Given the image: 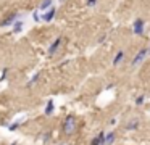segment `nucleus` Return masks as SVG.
<instances>
[{"mask_svg":"<svg viewBox=\"0 0 150 145\" xmlns=\"http://www.w3.org/2000/svg\"><path fill=\"white\" fill-rule=\"evenodd\" d=\"M11 145H15V144H11Z\"/></svg>","mask_w":150,"mask_h":145,"instance_id":"aec40b11","label":"nucleus"},{"mask_svg":"<svg viewBox=\"0 0 150 145\" xmlns=\"http://www.w3.org/2000/svg\"><path fill=\"white\" fill-rule=\"evenodd\" d=\"M23 29V21H15L13 24V32H20Z\"/></svg>","mask_w":150,"mask_h":145,"instance_id":"ddd939ff","label":"nucleus"},{"mask_svg":"<svg viewBox=\"0 0 150 145\" xmlns=\"http://www.w3.org/2000/svg\"><path fill=\"white\" fill-rule=\"evenodd\" d=\"M91 145H105V132H100L97 137L92 139Z\"/></svg>","mask_w":150,"mask_h":145,"instance_id":"20e7f679","label":"nucleus"},{"mask_svg":"<svg viewBox=\"0 0 150 145\" xmlns=\"http://www.w3.org/2000/svg\"><path fill=\"white\" fill-rule=\"evenodd\" d=\"M18 127H20V121H15L13 124H10V126H8V131H16Z\"/></svg>","mask_w":150,"mask_h":145,"instance_id":"4468645a","label":"nucleus"},{"mask_svg":"<svg viewBox=\"0 0 150 145\" xmlns=\"http://www.w3.org/2000/svg\"><path fill=\"white\" fill-rule=\"evenodd\" d=\"M52 0H42V3L39 5V11H45L47 8H52Z\"/></svg>","mask_w":150,"mask_h":145,"instance_id":"9d476101","label":"nucleus"},{"mask_svg":"<svg viewBox=\"0 0 150 145\" xmlns=\"http://www.w3.org/2000/svg\"><path fill=\"white\" fill-rule=\"evenodd\" d=\"M60 44H62V37H57L55 40L52 42V45H50V47H49V53H50V55H53V53H55V52L58 50Z\"/></svg>","mask_w":150,"mask_h":145,"instance_id":"39448f33","label":"nucleus"},{"mask_svg":"<svg viewBox=\"0 0 150 145\" xmlns=\"http://www.w3.org/2000/svg\"><path fill=\"white\" fill-rule=\"evenodd\" d=\"M144 26H145V21H144V19H136V21H134V24H132L134 34L142 35L144 34Z\"/></svg>","mask_w":150,"mask_h":145,"instance_id":"f03ea898","label":"nucleus"},{"mask_svg":"<svg viewBox=\"0 0 150 145\" xmlns=\"http://www.w3.org/2000/svg\"><path fill=\"white\" fill-rule=\"evenodd\" d=\"M39 76H40V74H39V73H37V74H34V77H33V79H31V81H29V82H28V86H29V87H31V86H33V84H34V82H36V81H37V79H39Z\"/></svg>","mask_w":150,"mask_h":145,"instance_id":"dca6fc26","label":"nucleus"},{"mask_svg":"<svg viewBox=\"0 0 150 145\" xmlns=\"http://www.w3.org/2000/svg\"><path fill=\"white\" fill-rule=\"evenodd\" d=\"M149 53H150V48H149Z\"/></svg>","mask_w":150,"mask_h":145,"instance_id":"6ab92c4d","label":"nucleus"},{"mask_svg":"<svg viewBox=\"0 0 150 145\" xmlns=\"http://www.w3.org/2000/svg\"><path fill=\"white\" fill-rule=\"evenodd\" d=\"M53 113V100H49L47 102V106H45V115L50 116Z\"/></svg>","mask_w":150,"mask_h":145,"instance_id":"f8f14e48","label":"nucleus"},{"mask_svg":"<svg viewBox=\"0 0 150 145\" xmlns=\"http://www.w3.org/2000/svg\"><path fill=\"white\" fill-rule=\"evenodd\" d=\"M95 3H97V0H87V2H86V5L91 6V8H92V6L95 5Z\"/></svg>","mask_w":150,"mask_h":145,"instance_id":"a211bd4d","label":"nucleus"},{"mask_svg":"<svg viewBox=\"0 0 150 145\" xmlns=\"http://www.w3.org/2000/svg\"><path fill=\"white\" fill-rule=\"evenodd\" d=\"M123 58H124V52L120 50V52L116 53V57H115V60H113V64H120L121 61H123Z\"/></svg>","mask_w":150,"mask_h":145,"instance_id":"9b49d317","label":"nucleus"},{"mask_svg":"<svg viewBox=\"0 0 150 145\" xmlns=\"http://www.w3.org/2000/svg\"><path fill=\"white\" fill-rule=\"evenodd\" d=\"M55 11H57L55 8H49V11H45V13L42 15V21H45V23L52 21L53 16H55Z\"/></svg>","mask_w":150,"mask_h":145,"instance_id":"423d86ee","label":"nucleus"},{"mask_svg":"<svg viewBox=\"0 0 150 145\" xmlns=\"http://www.w3.org/2000/svg\"><path fill=\"white\" fill-rule=\"evenodd\" d=\"M16 18H18V15L15 13V15H11L10 18H7L5 21L0 23V26H11V24H15V19H16Z\"/></svg>","mask_w":150,"mask_h":145,"instance_id":"6e6552de","label":"nucleus"},{"mask_svg":"<svg viewBox=\"0 0 150 145\" xmlns=\"http://www.w3.org/2000/svg\"><path fill=\"white\" fill-rule=\"evenodd\" d=\"M76 131V119L73 116H66L65 122H63V132L68 135H71Z\"/></svg>","mask_w":150,"mask_h":145,"instance_id":"f257e3e1","label":"nucleus"},{"mask_svg":"<svg viewBox=\"0 0 150 145\" xmlns=\"http://www.w3.org/2000/svg\"><path fill=\"white\" fill-rule=\"evenodd\" d=\"M33 18H34V21H39V19H42V16L39 15V10H37V11H34V13H33Z\"/></svg>","mask_w":150,"mask_h":145,"instance_id":"f3484780","label":"nucleus"},{"mask_svg":"<svg viewBox=\"0 0 150 145\" xmlns=\"http://www.w3.org/2000/svg\"><path fill=\"white\" fill-rule=\"evenodd\" d=\"M147 53H149V50H147V48H142V50H139V52H137V55L132 58V66H137V64H140V63H142Z\"/></svg>","mask_w":150,"mask_h":145,"instance_id":"7ed1b4c3","label":"nucleus"},{"mask_svg":"<svg viewBox=\"0 0 150 145\" xmlns=\"http://www.w3.org/2000/svg\"><path fill=\"white\" fill-rule=\"evenodd\" d=\"M115 132H108V134H105V145H111L115 142Z\"/></svg>","mask_w":150,"mask_h":145,"instance_id":"1a4fd4ad","label":"nucleus"},{"mask_svg":"<svg viewBox=\"0 0 150 145\" xmlns=\"http://www.w3.org/2000/svg\"><path fill=\"white\" fill-rule=\"evenodd\" d=\"M144 102H145V97H144V95H140V97H137V98H136V105H137V106L142 105Z\"/></svg>","mask_w":150,"mask_h":145,"instance_id":"2eb2a0df","label":"nucleus"},{"mask_svg":"<svg viewBox=\"0 0 150 145\" xmlns=\"http://www.w3.org/2000/svg\"><path fill=\"white\" fill-rule=\"evenodd\" d=\"M137 127H139V119H131V121L124 126V129H126V131H136Z\"/></svg>","mask_w":150,"mask_h":145,"instance_id":"0eeeda50","label":"nucleus"}]
</instances>
